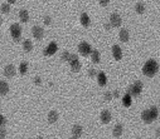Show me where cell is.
Segmentation results:
<instances>
[{
    "label": "cell",
    "instance_id": "cell-18",
    "mask_svg": "<svg viewBox=\"0 0 160 139\" xmlns=\"http://www.w3.org/2000/svg\"><path fill=\"white\" fill-rule=\"evenodd\" d=\"M9 91V85L5 81H0V95H6Z\"/></svg>",
    "mask_w": 160,
    "mask_h": 139
},
{
    "label": "cell",
    "instance_id": "cell-14",
    "mask_svg": "<svg viewBox=\"0 0 160 139\" xmlns=\"http://www.w3.org/2000/svg\"><path fill=\"white\" fill-rule=\"evenodd\" d=\"M82 127L81 125H75V127L72 128V135H73V138H79L81 137V134H82Z\"/></svg>",
    "mask_w": 160,
    "mask_h": 139
},
{
    "label": "cell",
    "instance_id": "cell-17",
    "mask_svg": "<svg viewBox=\"0 0 160 139\" xmlns=\"http://www.w3.org/2000/svg\"><path fill=\"white\" fill-rule=\"evenodd\" d=\"M81 24H82L85 28H88V26H89V24H91V20H89L88 15L86 14V13L81 14Z\"/></svg>",
    "mask_w": 160,
    "mask_h": 139
},
{
    "label": "cell",
    "instance_id": "cell-31",
    "mask_svg": "<svg viewBox=\"0 0 160 139\" xmlns=\"http://www.w3.org/2000/svg\"><path fill=\"white\" fill-rule=\"evenodd\" d=\"M88 75H89V77H91V78H93V77H96V70H95V69H88Z\"/></svg>",
    "mask_w": 160,
    "mask_h": 139
},
{
    "label": "cell",
    "instance_id": "cell-37",
    "mask_svg": "<svg viewBox=\"0 0 160 139\" xmlns=\"http://www.w3.org/2000/svg\"><path fill=\"white\" fill-rule=\"evenodd\" d=\"M15 1H17V0H8V3H9V4H14Z\"/></svg>",
    "mask_w": 160,
    "mask_h": 139
},
{
    "label": "cell",
    "instance_id": "cell-9",
    "mask_svg": "<svg viewBox=\"0 0 160 139\" xmlns=\"http://www.w3.org/2000/svg\"><path fill=\"white\" fill-rule=\"evenodd\" d=\"M112 55L116 60H121V59H122V52H121V48L119 45L112 46Z\"/></svg>",
    "mask_w": 160,
    "mask_h": 139
},
{
    "label": "cell",
    "instance_id": "cell-39",
    "mask_svg": "<svg viewBox=\"0 0 160 139\" xmlns=\"http://www.w3.org/2000/svg\"><path fill=\"white\" fill-rule=\"evenodd\" d=\"M156 137H160V129H158V130H156Z\"/></svg>",
    "mask_w": 160,
    "mask_h": 139
},
{
    "label": "cell",
    "instance_id": "cell-8",
    "mask_svg": "<svg viewBox=\"0 0 160 139\" xmlns=\"http://www.w3.org/2000/svg\"><path fill=\"white\" fill-rule=\"evenodd\" d=\"M4 75L6 78H13L15 75V67L13 64H9L4 68Z\"/></svg>",
    "mask_w": 160,
    "mask_h": 139
},
{
    "label": "cell",
    "instance_id": "cell-34",
    "mask_svg": "<svg viewBox=\"0 0 160 139\" xmlns=\"http://www.w3.org/2000/svg\"><path fill=\"white\" fill-rule=\"evenodd\" d=\"M6 137V130L5 129H0V139Z\"/></svg>",
    "mask_w": 160,
    "mask_h": 139
},
{
    "label": "cell",
    "instance_id": "cell-21",
    "mask_svg": "<svg viewBox=\"0 0 160 139\" xmlns=\"http://www.w3.org/2000/svg\"><path fill=\"white\" fill-rule=\"evenodd\" d=\"M23 48H24V50H25L27 53H30L32 50H33V44H32L30 40H24Z\"/></svg>",
    "mask_w": 160,
    "mask_h": 139
},
{
    "label": "cell",
    "instance_id": "cell-10",
    "mask_svg": "<svg viewBox=\"0 0 160 139\" xmlns=\"http://www.w3.org/2000/svg\"><path fill=\"white\" fill-rule=\"evenodd\" d=\"M101 122L104 123V124H107V123L111 122V113L108 112V110H104V112L101 113Z\"/></svg>",
    "mask_w": 160,
    "mask_h": 139
},
{
    "label": "cell",
    "instance_id": "cell-6",
    "mask_svg": "<svg viewBox=\"0 0 160 139\" xmlns=\"http://www.w3.org/2000/svg\"><path fill=\"white\" fill-rule=\"evenodd\" d=\"M57 50H58V46H57V44L52 42V43L49 44V45L47 46L46 49H44V52H43V53H44V55L49 56V55H53L54 53L57 52Z\"/></svg>",
    "mask_w": 160,
    "mask_h": 139
},
{
    "label": "cell",
    "instance_id": "cell-30",
    "mask_svg": "<svg viewBox=\"0 0 160 139\" xmlns=\"http://www.w3.org/2000/svg\"><path fill=\"white\" fill-rule=\"evenodd\" d=\"M50 23H52V19H50V17H44V24L46 25H50Z\"/></svg>",
    "mask_w": 160,
    "mask_h": 139
},
{
    "label": "cell",
    "instance_id": "cell-35",
    "mask_svg": "<svg viewBox=\"0 0 160 139\" xmlns=\"http://www.w3.org/2000/svg\"><path fill=\"white\" fill-rule=\"evenodd\" d=\"M34 83H36L37 85H40L42 84V79L39 77H36V78H34Z\"/></svg>",
    "mask_w": 160,
    "mask_h": 139
},
{
    "label": "cell",
    "instance_id": "cell-3",
    "mask_svg": "<svg viewBox=\"0 0 160 139\" xmlns=\"http://www.w3.org/2000/svg\"><path fill=\"white\" fill-rule=\"evenodd\" d=\"M141 90H143V83L140 80H136L135 84L130 87L129 93L131 94V97H139L140 93H141Z\"/></svg>",
    "mask_w": 160,
    "mask_h": 139
},
{
    "label": "cell",
    "instance_id": "cell-36",
    "mask_svg": "<svg viewBox=\"0 0 160 139\" xmlns=\"http://www.w3.org/2000/svg\"><path fill=\"white\" fill-rule=\"evenodd\" d=\"M108 3H110V0H100V4L101 6H106Z\"/></svg>",
    "mask_w": 160,
    "mask_h": 139
},
{
    "label": "cell",
    "instance_id": "cell-28",
    "mask_svg": "<svg viewBox=\"0 0 160 139\" xmlns=\"http://www.w3.org/2000/svg\"><path fill=\"white\" fill-rule=\"evenodd\" d=\"M1 13L3 14H9V13H10V5L9 4H3L1 5Z\"/></svg>",
    "mask_w": 160,
    "mask_h": 139
},
{
    "label": "cell",
    "instance_id": "cell-15",
    "mask_svg": "<svg viewBox=\"0 0 160 139\" xmlns=\"http://www.w3.org/2000/svg\"><path fill=\"white\" fill-rule=\"evenodd\" d=\"M97 79H98V85H100V87H105V85H106L107 79H106L105 73H102V71L98 73V74H97Z\"/></svg>",
    "mask_w": 160,
    "mask_h": 139
},
{
    "label": "cell",
    "instance_id": "cell-12",
    "mask_svg": "<svg viewBox=\"0 0 160 139\" xmlns=\"http://www.w3.org/2000/svg\"><path fill=\"white\" fill-rule=\"evenodd\" d=\"M19 18H20L22 23H28V21H29V14H28V11L25 10V9H22V10L19 11Z\"/></svg>",
    "mask_w": 160,
    "mask_h": 139
},
{
    "label": "cell",
    "instance_id": "cell-19",
    "mask_svg": "<svg viewBox=\"0 0 160 139\" xmlns=\"http://www.w3.org/2000/svg\"><path fill=\"white\" fill-rule=\"evenodd\" d=\"M91 59L95 64H98V63H100V53H98V50H92L91 52Z\"/></svg>",
    "mask_w": 160,
    "mask_h": 139
},
{
    "label": "cell",
    "instance_id": "cell-5",
    "mask_svg": "<svg viewBox=\"0 0 160 139\" xmlns=\"http://www.w3.org/2000/svg\"><path fill=\"white\" fill-rule=\"evenodd\" d=\"M121 17L119 14H116V13H114V14H111V17H110V24H111V26H114V28H119L120 25H121Z\"/></svg>",
    "mask_w": 160,
    "mask_h": 139
},
{
    "label": "cell",
    "instance_id": "cell-2",
    "mask_svg": "<svg viewBox=\"0 0 160 139\" xmlns=\"http://www.w3.org/2000/svg\"><path fill=\"white\" fill-rule=\"evenodd\" d=\"M10 34L14 39V42L19 43L20 42V35H22V28L19 24H13L10 26Z\"/></svg>",
    "mask_w": 160,
    "mask_h": 139
},
{
    "label": "cell",
    "instance_id": "cell-40",
    "mask_svg": "<svg viewBox=\"0 0 160 139\" xmlns=\"http://www.w3.org/2000/svg\"><path fill=\"white\" fill-rule=\"evenodd\" d=\"M1 21H3V20H1V18H0V25H1Z\"/></svg>",
    "mask_w": 160,
    "mask_h": 139
},
{
    "label": "cell",
    "instance_id": "cell-22",
    "mask_svg": "<svg viewBox=\"0 0 160 139\" xmlns=\"http://www.w3.org/2000/svg\"><path fill=\"white\" fill-rule=\"evenodd\" d=\"M19 71H20V74L22 75H25L27 74V71H28V63H20V65H19Z\"/></svg>",
    "mask_w": 160,
    "mask_h": 139
},
{
    "label": "cell",
    "instance_id": "cell-26",
    "mask_svg": "<svg viewBox=\"0 0 160 139\" xmlns=\"http://www.w3.org/2000/svg\"><path fill=\"white\" fill-rule=\"evenodd\" d=\"M78 62V56L76 55V54H71L69 55V58H68V63L69 64H75V63H77Z\"/></svg>",
    "mask_w": 160,
    "mask_h": 139
},
{
    "label": "cell",
    "instance_id": "cell-25",
    "mask_svg": "<svg viewBox=\"0 0 160 139\" xmlns=\"http://www.w3.org/2000/svg\"><path fill=\"white\" fill-rule=\"evenodd\" d=\"M149 110H150V114H151V118L155 120V119L158 118V115H159V110H158V108H156V107H151V108H150Z\"/></svg>",
    "mask_w": 160,
    "mask_h": 139
},
{
    "label": "cell",
    "instance_id": "cell-29",
    "mask_svg": "<svg viewBox=\"0 0 160 139\" xmlns=\"http://www.w3.org/2000/svg\"><path fill=\"white\" fill-rule=\"evenodd\" d=\"M69 55H71V54H69L68 52H63V53H62V56H61V59H62L63 62H68Z\"/></svg>",
    "mask_w": 160,
    "mask_h": 139
},
{
    "label": "cell",
    "instance_id": "cell-27",
    "mask_svg": "<svg viewBox=\"0 0 160 139\" xmlns=\"http://www.w3.org/2000/svg\"><path fill=\"white\" fill-rule=\"evenodd\" d=\"M71 69H72V71H75V73H77L81 70V63L77 62V63H75V64H72L71 65Z\"/></svg>",
    "mask_w": 160,
    "mask_h": 139
},
{
    "label": "cell",
    "instance_id": "cell-16",
    "mask_svg": "<svg viewBox=\"0 0 160 139\" xmlns=\"http://www.w3.org/2000/svg\"><path fill=\"white\" fill-rule=\"evenodd\" d=\"M57 120H58V113L56 110H50L49 114H48V122L52 124V123H56Z\"/></svg>",
    "mask_w": 160,
    "mask_h": 139
},
{
    "label": "cell",
    "instance_id": "cell-11",
    "mask_svg": "<svg viewBox=\"0 0 160 139\" xmlns=\"http://www.w3.org/2000/svg\"><path fill=\"white\" fill-rule=\"evenodd\" d=\"M141 118L146 124H150L151 122H154V119L151 118V114H150V110H144L143 114H141Z\"/></svg>",
    "mask_w": 160,
    "mask_h": 139
},
{
    "label": "cell",
    "instance_id": "cell-23",
    "mask_svg": "<svg viewBox=\"0 0 160 139\" xmlns=\"http://www.w3.org/2000/svg\"><path fill=\"white\" fill-rule=\"evenodd\" d=\"M122 104H124L125 107H126V108L131 105V94H130V93H127L126 95L122 98Z\"/></svg>",
    "mask_w": 160,
    "mask_h": 139
},
{
    "label": "cell",
    "instance_id": "cell-38",
    "mask_svg": "<svg viewBox=\"0 0 160 139\" xmlns=\"http://www.w3.org/2000/svg\"><path fill=\"white\" fill-rule=\"evenodd\" d=\"M119 95H120V94H119V91L116 90V91H115V93H114V97H119Z\"/></svg>",
    "mask_w": 160,
    "mask_h": 139
},
{
    "label": "cell",
    "instance_id": "cell-20",
    "mask_svg": "<svg viewBox=\"0 0 160 139\" xmlns=\"http://www.w3.org/2000/svg\"><path fill=\"white\" fill-rule=\"evenodd\" d=\"M122 130H124V128H122V125L121 124H117L116 127L114 128V137H121V134H122Z\"/></svg>",
    "mask_w": 160,
    "mask_h": 139
},
{
    "label": "cell",
    "instance_id": "cell-7",
    "mask_svg": "<svg viewBox=\"0 0 160 139\" xmlns=\"http://www.w3.org/2000/svg\"><path fill=\"white\" fill-rule=\"evenodd\" d=\"M32 33H33V36L36 38L37 40L43 39V36H44V31H43V29H42L40 26H33Z\"/></svg>",
    "mask_w": 160,
    "mask_h": 139
},
{
    "label": "cell",
    "instance_id": "cell-13",
    "mask_svg": "<svg viewBox=\"0 0 160 139\" xmlns=\"http://www.w3.org/2000/svg\"><path fill=\"white\" fill-rule=\"evenodd\" d=\"M119 36H120V40H121L122 43H127V42H129L130 35H129V31H127L126 29H121Z\"/></svg>",
    "mask_w": 160,
    "mask_h": 139
},
{
    "label": "cell",
    "instance_id": "cell-24",
    "mask_svg": "<svg viewBox=\"0 0 160 139\" xmlns=\"http://www.w3.org/2000/svg\"><path fill=\"white\" fill-rule=\"evenodd\" d=\"M135 10H136L137 14H143V13L145 11V5H144L143 3H137L135 5Z\"/></svg>",
    "mask_w": 160,
    "mask_h": 139
},
{
    "label": "cell",
    "instance_id": "cell-32",
    "mask_svg": "<svg viewBox=\"0 0 160 139\" xmlns=\"http://www.w3.org/2000/svg\"><path fill=\"white\" fill-rule=\"evenodd\" d=\"M111 98H112V95H111V93H110V91L105 93V100H106V102H108V100H111Z\"/></svg>",
    "mask_w": 160,
    "mask_h": 139
},
{
    "label": "cell",
    "instance_id": "cell-4",
    "mask_svg": "<svg viewBox=\"0 0 160 139\" xmlns=\"http://www.w3.org/2000/svg\"><path fill=\"white\" fill-rule=\"evenodd\" d=\"M78 52L81 53L82 56H88V55H91L92 48H91V45H89L88 43L82 42V43L78 44Z\"/></svg>",
    "mask_w": 160,
    "mask_h": 139
},
{
    "label": "cell",
    "instance_id": "cell-33",
    "mask_svg": "<svg viewBox=\"0 0 160 139\" xmlns=\"http://www.w3.org/2000/svg\"><path fill=\"white\" fill-rule=\"evenodd\" d=\"M5 123H6V120H5V118H4V116H3L1 114H0V128H1L3 125L5 124Z\"/></svg>",
    "mask_w": 160,
    "mask_h": 139
},
{
    "label": "cell",
    "instance_id": "cell-1",
    "mask_svg": "<svg viewBox=\"0 0 160 139\" xmlns=\"http://www.w3.org/2000/svg\"><path fill=\"white\" fill-rule=\"evenodd\" d=\"M158 70H159V65H158V63H156L154 59H150V60H148L145 63V65L143 67L144 75H146V77H149V78L154 77L156 73H158Z\"/></svg>",
    "mask_w": 160,
    "mask_h": 139
}]
</instances>
